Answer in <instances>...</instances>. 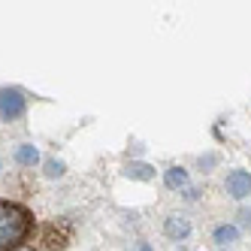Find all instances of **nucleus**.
Listing matches in <instances>:
<instances>
[{
    "label": "nucleus",
    "instance_id": "nucleus-12",
    "mask_svg": "<svg viewBox=\"0 0 251 251\" xmlns=\"http://www.w3.org/2000/svg\"><path fill=\"white\" fill-rule=\"evenodd\" d=\"M3 251H37V248H30V245H12V248H3Z\"/></svg>",
    "mask_w": 251,
    "mask_h": 251
},
{
    "label": "nucleus",
    "instance_id": "nucleus-9",
    "mask_svg": "<svg viewBox=\"0 0 251 251\" xmlns=\"http://www.w3.org/2000/svg\"><path fill=\"white\" fill-rule=\"evenodd\" d=\"M124 173H127L130 178H142V182H149V178L154 176V170H151V167H146V164H130Z\"/></svg>",
    "mask_w": 251,
    "mask_h": 251
},
{
    "label": "nucleus",
    "instance_id": "nucleus-1",
    "mask_svg": "<svg viewBox=\"0 0 251 251\" xmlns=\"http://www.w3.org/2000/svg\"><path fill=\"white\" fill-rule=\"evenodd\" d=\"M30 230H33V215L27 206L0 200V251L25 242L30 236Z\"/></svg>",
    "mask_w": 251,
    "mask_h": 251
},
{
    "label": "nucleus",
    "instance_id": "nucleus-2",
    "mask_svg": "<svg viewBox=\"0 0 251 251\" xmlns=\"http://www.w3.org/2000/svg\"><path fill=\"white\" fill-rule=\"evenodd\" d=\"M70 239H73V227H70V221H51L43 227V245L49 251H64L70 245Z\"/></svg>",
    "mask_w": 251,
    "mask_h": 251
},
{
    "label": "nucleus",
    "instance_id": "nucleus-6",
    "mask_svg": "<svg viewBox=\"0 0 251 251\" xmlns=\"http://www.w3.org/2000/svg\"><path fill=\"white\" fill-rule=\"evenodd\" d=\"M15 160H19L22 167H33L40 160V151L33 146H19V151H15Z\"/></svg>",
    "mask_w": 251,
    "mask_h": 251
},
{
    "label": "nucleus",
    "instance_id": "nucleus-10",
    "mask_svg": "<svg viewBox=\"0 0 251 251\" xmlns=\"http://www.w3.org/2000/svg\"><path fill=\"white\" fill-rule=\"evenodd\" d=\"M46 176L49 178H61L64 176V164L61 160H46Z\"/></svg>",
    "mask_w": 251,
    "mask_h": 251
},
{
    "label": "nucleus",
    "instance_id": "nucleus-8",
    "mask_svg": "<svg viewBox=\"0 0 251 251\" xmlns=\"http://www.w3.org/2000/svg\"><path fill=\"white\" fill-rule=\"evenodd\" d=\"M236 236H239V230L233 227V224H224V227L215 230V242H218V245H230V242H236Z\"/></svg>",
    "mask_w": 251,
    "mask_h": 251
},
{
    "label": "nucleus",
    "instance_id": "nucleus-11",
    "mask_svg": "<svg viewBox=\"0 0 251 251\" xmlns=\"http://www.w3.org/2000/svg\"><path fill=\"white\" fill-rule=\"evenodd\" d=\"M239 218H242V227L251 230V212H239Z\"/></svg>",
    "mask_w": 251,
    "mask_h": 251
},
{
    "label": "nucleus",
    "instance_id": "nucleus-13",
    "mask_svg": "<svg viewBox=\"0 0 251 251\" xmlns=\"http://www.w3.org/2000/svg\"><path fill=\"white\" fill-rule=\"evenodd\" d=\"M130 251H151V245L149 242H136V248H130Z\"/></svg>",
    "mask_w": 251,
    "mask_h": 251
},
{
    "label": "nucleus",
    "instance_id": "nucleus-7",
    "mask_svg": "<svg viewBox=\"0 0 251 251\" xmlns=\"http://www.w3.org/2000/svg\"><path fill=\"white\" fill-rule=\"evenodd\" d=\"M185 185H188V173L182 167H170L167 170V188L176 191V188H185Z\"/></svg>",
    "mask_w": 251,
    "mask_h": 251
},
{
    "label": "nucleus",
    "instance_id": "nucleus-5",
    "mask_svg": "<svg viewBox=\"0 0 251 251\" xmlns=\"http://www.w3.org/2000/svg\"><path fill=\"white\" fill-rule=\"evenodd\" d=\"M164 230H167L170 239H185L188 233H191V224H188V218H178V215H173V218H167Z\"/></svg>",
    "mask_w": 251,
    "mask_h": 251
},
{
    "label": "nucleus",
    "instance_id": "nucleus-3",
    "mask_svg": "<svg viewBox=\"0 0 251 251\" xmlns=\"http://www.w3.org/2000/svg\"><path fill=\"white\" fill-rule=\"evenodd\" d=\"M22 115H25V94L19 88H3V91H0V118L15 121Z\"/></svg>",
    "mask_w": 251,
    "mask_h": 251
},
{
    "label": "nucleus",
    "instance_id": "nucleus-4",
    "mask_svg": "<svg viewBox=\"0 0 251 251\" xmlns=\"http://www.w3.org/2000/svg\"><path fill=\"white\" fill-rule=\"evenodd\" d=\"M227 191H230L233 200H245V197L251 194V176L245 170H233L227 176Z\"/></svg>",
    "mask_w": 251,
    "mask_h": 251
}]
</instances>
